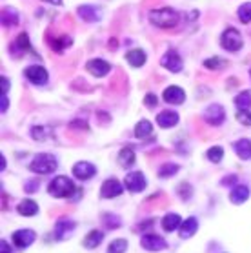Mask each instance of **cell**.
Wrapping results in <instances>:
<instances>
[{
    "label": "cell",
    "mask_w": 251,
    "mask_h": 253,
    "mask_svg": "<svg viewBox=\"0 0 251 253\" xmlns=\"http://www.w3.org/2000/svg\"><path fill=\"white\" fill-rule=\"evenodd\" d=\"M237 17L242 24L251 22V2H244L242 6L237 9Z\"/></svg>",
    "instance_id": "cell-34"
},
{
    "label": "cell",
    "mask_w": 251,
    "mask_h": 253,
    "mask_svg": "<svg viewBox=\"0 0 251 253\" xmlns=\"http://www.w3.org/2000/svg\"><path fill=\"white\" fill-rule=\"evenodd\" d=\"M124 188L126 186L117 180V178H108V180H104L102 188H100V197L102 199H115V197H120L124 193Z\"/></svg>",
    "instance_id": "cell-12"
},
{
    "label": "cell",
    "mask_w": 251,
    "mask_h": 253,
    "mask_svg": "<svg viewBox=\"0 0 251 253\" xmlns=\"http://www.w3.org/2000/svg\"><path fill=\"white\" fill-rule=\"evenodd\" d=\"M206 157H208V161H209V162H215V164H218V162H222V159H224V148H222V146H213V148H209V150H208Z\"/></svg>",
    "instance_id": "cell-33"
},
{
    "label": "cell",
    "mask_w": 251,
    "mask_h": 253,
    "mask_svg": "<svg viewBox=\"0 0 251 253\" xmlns=\"http://www.w3.org/2000/svg\"><path fill=\"white\" fill-rule=\"evenodd\" d=\"M42 2H47V4H51V6H62L64 4L62 0H42Z\"/></svg>",
    "instance_id": "cell-46"
},
{
    "label": "cell",
    "mask_w": 251,
    "mask_h": 253,
    "mask_svg": "<svg viewBox=\"0 0 251 253\" xmlns=\"http://www.w3.org/2000/svg\"><path fill=\"white\" fill-rule=\"evenodd\" d=\"M0 108H2V113H6L7 108H9V98H7V95H2V98H0Z\"/></svg>",
    "instance_id": "cell-44"
},
{
    "label": "cell",
    "mask_w": 251,
    "mask_h": 253,
    "mask_svg": "<svg viewBox=\"0 0 251 253\" xmlns=\"http://www.w3.org/2000/svg\"><path fill=\"white\" fill-rule=\"evenodd\" d=\"M160 224H162V230L167 231V233H171V231L180 228L182 219H180L178 213H167V215H164V219L160 220Z\"/></svg>",
    "instance_id": "cell-25"
},
{
    "label": "cell",
    "mask_w": 251,
    "mask_h": 253,
    "mask_svg": "<svg viewBox=\"0 0 251 253\" xmlns=\"http://www.w3.org/2000/svg\"><path fill=\"white\" fill-rule=\"evenodd\" d=\"M86 71L89 75L97 77V79H102V77L109 75L111 71V64L104 58H91L89 62H86Z\"/></svg>",
    "instance_id": "cell-10"
},
{
    "label": "cell",
    "mask_w": 251,
    "mask_h": 253,
    "mask_svg": "<svg viewBox=\"0 0 251 253\" xmlns=\"http://www.w3.org/2000/svg\"><path fill=\"white\" fill-rule=\"evenodd\" d=\"M178 121H180V115L173 110H164L157 115V124H159L160 127H164V129H169V127L177 126Z\"/></svg>",
    "instance_id": "cell-16"
},
{
    "label": "cell",
    "mask_w": 251,
    "mask_h": 253,
    "mask_svg": "<svg viewBox=\"0 0 251 253\" xmlns=\"http://www.w3.org/2000/svg\"><path fill=\"white\" fill-rule=\"evenodd\" d=\"M177 193H178V197H180L182 201H189V199L193 197V186L188 184V182H182V184H178Z\"/></svg>",
    "instance_id": "cell-38"
},
{
    "label": "cell",
    "mask_w": 251,
    "mask_h": 253,
    "mask_svg": "<svg viewBox=\"0 0 251 253\" xmlns=\"http://www.w3.org/2000/svg\"><path fill=\"white\" fill-rule=\"evenodd\" d=\"M9 53H11L13 57H24L26 53H33V47H31V41H29L28 33H20L15 39V42L11 44V47H9Z\"/></svg>",
    "instance_id": "cell-9"
},
{
    "label": "cell",
    "mask_w": 251,
    "mask_h": 253,
    "mask_svg": "<svg viewBox=\"0 0 251 253\" xmlns=\"http://www.w3.org/2000/svg\"><path fill=\"white\" fill-rule=\"evenodd\" d=\"M160 66L162 68H166L167 71H171V73H180L184 68V62L182 58H180V55H178L177 49H167V51L162 55V58H160Z\"/></svg>",
    "instance_id": "cell-6"
},
{
    "label": "cell",
    "mask_w": 251,
    "mask_h": 253,
    "mask_svg": "<svg viewBox=\"0 0 251 253\" xmlns=\"http://www.w3.org/2000/svg\"><path fill=\"white\" fill-rule=\"evenodd\" d=\"M75 184L73 180L69 177H66V175H58V177H55L47 184V193L51 197H55V199H68V197H71L75 193Z\"/></svg>",
    "instance_id": "cell-3"
},
{
    "label": "cell",
    "mask_w": 251,
    "mask_h": 253,
    "mask_svg": "<svg viewBox=\"0 0 251 253\" xmlns=\"http://www.w3.org/2000/svg\"><path fill=\"white\" fill-rule=\"evenodd\" d=\"M220 46H222V49H226L229 53L240 51L242 46H244V41H242V35H240L239 29L235 28L224 29V33L220 35Z\"/></svg>",
    "instance_id": "cell-4"
},
{
    "label": "cell",
    "mask_w": 251,
    "mask_h": 253,
    "mask_svg": "<svg viewBox=\"0 0 251 253\" xmlns=\"http://www.w3.org/2000/svg\"><path fill=\"white\" fill-rule=\"evenodd\" d=\"M0 89H2V95H7V91H9V86H11V82H9V79L7 77H0Z\"/></svg>",
    "instance_id": "cell-41"
},
{
    "label": "cell",
    "mask_w": 251,
    "mask_h": 253,
    "mask_svg": "<svg viewBox=\"0 0 251 253\" xmlns=\"http://www.w3.org/2000/svg\"><path fill=\"white\" fill-rule=\"evenodd\" d=\"M235 117H237V121H239L242 126H251V111L250 110H239Z\"/></svg>",
    "instance_id": "cell-39"
},
{
    "label": "cell",
    "mask_w": 251,
    "mask_h": 253,
    "mask_svg": "<svg viewBox=\"0 0 251 253\" xmlns=\"http://www.w3.org/2000/svg\"><path fill=\"white\" fill-rule=\"evenodd\" d=\"M226 66H228V60H226V58H220V57H209L204 60V68L213 69V71L224 69Z\"/></svg>",
    "instance_id": "cell-31"
},
{
    "label": "cell",
    "mask_w": 251,
    "mask_h": 253,
    "mask_svg": "<svg viewBox=\"0 0 251 253\" xmlns=\"http://www.w3.org/2000/svg\"><path fill=\"white\" fill-rule=\"evenodd\" d=\"M250 199V188L248 186H235V188H231V191H229V201L233 202V204H237V206H240V204H244L246 201Z\"/></svg>",
    "instance_id": "cell-23"
},
{
    "label": "cell",
    "mask_w": 251,
    "mask_h": 253,
    "mask_svg": "<svg viewBox=\"0 0 251 253\" xmlns=\"http://www.w3.org/2000/svg\"><path fill=\"white\" fill-rule=\"evenodd\" d=\"M235 106L239 110H250L251 108V93L250 91H240L237 97H235Z\"/></svg>",
    "instance_id": "cell-30"
},
{
    "label": "cell",
    "mask_w": 251,
    "mask_h": 253,
    "mask_svg": "<svg viewBox=\"0 0 251 253\" xmlns=\"http://www.w3.org/2000/svg\"><path fill=\"white\" fill-rule=\"evenodd\" d=\"M57 157L51 153H39L33 157V161L29 162V171L37 173V175H51L57 171Z\"/></svg>",
    "instance_id": "cell-2"
},
{
    "label": "cell",
    "mask_w": 251,
    "mask_h": 253,
    "mask_svg": "<svg viewBox=\"0 0 251 253\" xmlns=\"http://www.w3.org/2000/svg\"><path fill=\"white\" fill-rule=\"evenodd\" d=\"M233 151L240 161L251 159V140L250 138H239L237 142H233Z\"/></svg>",
    "instance_id": "cell-24"
},
{
    "label": "cell",
    "mask_w": 251,
    "mask_h": 253,
    "mask_svg": "<svg viewBox=\"0 0 251 253\" xmlns=\"http://www.w3.org/2000/svg\"><path fill=\"white\" fill-rule=\"evenodd\" d=\"M47 44H49V47H51L53 51L57 53H64L68 47L73 46V39L71 37H68V35H60V37H57V39H53L51 35H47Z\"/></svg>",
    "instance_id": "cell-19"
},
{
    "label": "cell",
    "mask_w": 251,
    "mask_h": 253,
    "mask_svg": "<svg viewBox=\"0 0 251 253\" xmlns=\"http://www.w3.org/2000/svg\"><path fill=\"white\" fill-rule=\"evenodd\" d=\"M17 211L20 213L22 217H33V215L39 213V204L35 201H31V199H24L17 206Z\"/></svg>",
    "instance_id": "cell-27"
},
{
    "label": "cell",
    "mask_w": 251,
    "mask_h": 253,
    "mask_svg": "<svg viewBox=\"0 0 251 253\" xmlns=\"http://www.w3.org/2000/svg\"><path fill=\"white\" fill-rule=\"evenodd\" d=\"M202 119L209 126H222L226 121V110L222 104H209L202 113Z\"/></svg>",
    "instance_id": "cell-5"
},
{
    "label": "cell",
    "mask_w": 251,
    "mask_h": 253,
    "mask_svg": "<svg viewBox=\"0 0 251 253\" xmlns=\"http://www.w3.org/2000/svg\"><path fill=\"white\" fill-rule=\"evenodd\" d=\"M178 169H180V168H178L177 164H173V162H164V164L159 168V177L160 178H169V177H173Z\"/></svg>",
    "instance_id": "cell-32"
},
{
    "label": "cell",
    "mask_w": 251,
    "mask_h": 253,
    "mask_svg": "<svg viewBox=\"0 0 251 253\" xmlns=\"http://www.w3.org/2000/svg\"><path fill=\"white\" fill-rule=\"evenodd\" d=\"M144 104H146L148 108H155V106L159 104V98H157V95H153V93H148V95L144 97Z\"/></svg>",
    "instance_id": "cell-40"
},
{
    "label": "cell",
    "mask_w": 251,
    "mask_h": 253,
    "mask_svg": "<svg viewBox=\"0 0 251 253\" xmlns=\"http://www.w3.org/2000/svg\"><path fill=\"white\" fill-rule=\"evenodd\" d=\"M250 77H251V71H250Z\"/></svg>",
    "instance_id": "cell-49"
},
{
    "label": "cell",
    "mask_w": 251,
    "mask_h": 253,
    "mask_svg": "<svg viewBox=\"0 0 251 253\" xmlns=\"http://www.w3.org/2000/svg\"><path fill=\"white\" fill-rule=\"evenodd\" d=\"M127 250V241L126 239H115L108 246V253H126Z\"/></svg>",
    "instance_id": "cell-36"
},
{
    "label": "cell",
    "mask_w": 251,
    "mask_h": 253,
    "mask_svg": "<svg viewBox=\"0 0 251 253\" xmlns=\"http://www.w3.org/2000/svg\"><path fill=\"white\" fill-rule=\"evenodd\" d=\"M104 219V226L108 228V230H115V228H120V217L119 215H115V213H104L102 215Z\"/></svg>",
    "instance_id": "cell-35"
},
{
    "label": "cell",
    "mask_w": 251,
    "mask_h": 253,
    "mask_svg": "<svg viewBox=\"0 0 251 253\" xmlns=\"http://www.w3.org/2000/svg\"><path fill=\"white\" fill-rule=\"evenodd\" d=\"M24 75H26V79H28L31 84H35V86H46L47 79H49L47 69L42 68V66H39V64L28 66V68L24 69Z\"/></svg>",
    "instance_id": "cell-7"
},
{
    "label": "cell",
    "mask_w": 251,
    "mask_h": 253,
    "mask_svg": "<svg viewBox=\"0 0 251 253\" xmlns=\"http://www.w3.org/2000/svg\"><path fill=\"white\" fill-rule=\"evenodd\" d=\"M49 129H47L46 126H33L31 127V138H33V140H46L47 137H49Z\"/></svg>",
    "instance_id": "cell-37"
},
{
    "label": "cell",
    "mask_w": 251,
    "mask_h": 253,
    "mask_svg": "<svg viewBox=\"0 0 251 253\" xmlns=\"http://www.w3.org/2000/svg\"><path fill=\"white\" fill-rule=\"evenodd\" d=\"M24 188H26V191H28V193H35V191H37V188H39V182H37V180H29V182H26V184H24Z\"/></svg>",
    "instance_id": "cell-42"
},
{
    "label": "cell",
    "mask_w": 251,
    "mask_h": 253,
    "mask_svg": "<svg viewBox=\"0 0 251 253\" xmlns=\"http://www.w3.org/2000/svg\"><path fill=\"white\" fill-rule=\"evenodd\" d=\"M97 175V168L91 162L80 161L73 166V177H77L79 180H89Z\"/></svg>",
    "instance_id": "cell-14"
},
{
    "label": "cell",
    "mask_w": 251,
    "mask_h": 253,
    "mask_svg": "<svg viewBox=\"0 0 251 253\" xmlns=\"http://www.w3.org/2000/svg\"><path fill=\"white\" fill-rule=\"evenodd\" d=\"M20 22V13L13 6H6L2 9V26L4 28H17Z\"/></svg>",
    "instance_id": "cell-20"
},
{
    "label": "cell",
    "mask_w": 251,
    "mask_h": 253,
    "mask_svg": "<svg viewBox=\"0 0 251 253\" xmlns=\"http://www.w3.org/2000/svg\"><path fill=\"white\" fill-rule=\"evenodd\" d=\"M69 127H80V129H89L87 122H84V121H73V122H69Z\"/></svg>",
    "instance_id": "cell-43"
},
{
    "label": "cell",
    "mask_w": 251,
    "mask_h": 253,
    "mask_svg": "<svg viewBox=\"0 0 251 253\" xmlns=\"http://www.w3.org/2000/svg\"><path fill=\"white\" fill-rule=\"evenodd\" d=\"M75 228H77V224H75L73 220L69 219L57 220V224H55V239L57 241H66V239H69V235H71V231Z\"/></svg>",
    "instance_id": "cell-18"
},
{
    "label": "cell",
    "mask_w": 251,
    "mask_h": 253,
    "mask_svg": "<svg viewBox=\"0 0 251 253\" xmlns=\"http://www.w3.org/2000/svg\"><path fill=\"white\" fill-rule=\"evenodd\" d=\"M124 186H126V190L131 191V193H140V191H144V188L148 186V180H146L142 171H131L126 175Z\"/></svg>",
    "instance_id": "cell-8"
},
{
    "label": "cell",
    "mask_w": 251,
    "mask_h": 253,
    "mask_svg": "<svg viewBox=\"0 0 251 253\" xmlns=\"http://www.w3.org/2000/svg\"><path fill=\"white\" fill-rule=\"evenodd\" d=\"M197 230H199L197 217H188L186 220H182V224L178 228V233H180V239H191L197 233Z\"/></svg>",
    "instance_id": "cell-22"
},
{
    "label": "cell",
    "mask_w": 251,
    "mask_h": 253,
    "mask_svg": "<svg viewBox=\"0 0 251 253\" xmlns=\"http://www.w3.org/2000/svg\"><path fill=\"white\" fill-rule=\"evenodd\" d=\"M178 20H180V15L173 7H160V9L149 11V22L153 24L155 28L173 29L178 24Z\"/></svg>",
    "instance_id": "cell-1"
},
{
    "label": "cell",
    "mask_w": 251,
    "mask_h": 253,
    "mask_svg": "<svg viewBox=\"0 0 251 253\" xmlns=\"http://www.w3.org/2000/svg\"><path fill=\"white\" fill-rule=\"evenodd\" d=\"M162 98H164L167 104H173V106H180L186 100V93L180 86H167L162 93Z\"/></svg>",
    "instance_id": "cell-15"
},
{
    "label": "cell",
    "mask_w": 251,
    "mask_h": 253,
    "mask_svg": "<svg viewBox=\"0 0 251 253\" xmlns=\"http://www.w3.org/2000/svg\"><path fill=\"white\" fill-rule=\"evenodd\" d=\"M140 246L148 252H162L166 250L167 242L162 239L160 235H155V233H144L142 239H140Z\"/></svg>",
    "instance_id": "cell-13"
},
{
    "label": "cell",
    "mask_w": 251,
    "mask_h": 253,
    "mask_svg": "<svg viewBox=\"0 0 251 253\" xmlns=\"http://www.w3.org/2000/svg\"><path fill=\"white\" fill-rule=\"evenodd\" d=\"M77 13H79V17L82 20H86V22H100L102 20V7L100 6H93V4H84V6H79L77 7Z\"/></svg>",
    "instance_id": "cell-11"
},
{
    "label": "cell",
    "mask_w": 251,
    "mask_h": 253,
    "mask_svg": "<svg viewBox=\"0 0 251 253\" xmlns=\"http://www.w3.org/2000/svg\"><path fill=\"white\" fill-rule=\"evenodd\" d=\"M104 241V233L100 230H91L84 239V246L89 248V250H95V248L100 246V242Z\"/></svg>",
    "instance_id": "cell-28"
},
{
    "label": "cell",
    "mask_w": 251,
    "mask_h": 253,
    "mask_svg": "<svg viewBox=\"0 0 251 253\" xmlns=\"http://www.w3.org/2000/svg\"><path fill=\"white\" fill-rule=\"evenodd\" d=\"M0 253H11V248H9V244L6 241L0 242Z\"/></svg>",
    "instance_id": "cell-45"
},
{
    "label": "cell",
    "mask_w": 251,
    "mask_h": 253,
    "mask_svg": "<svg viewBox=\"0 0 251 253\" xmlns=\"http://www.w3.org/2000/svg\"><path fill=\"white\" fill-rule=\"evenodd\" d=\"M151 133H153V126H151V122L149 121L137 122V126H135V137L137 138H148V137H151Z\"/></svg>",
    "instance_id": "cell-29"
},
{
    "label": "cell",
    "mask_w": 251,
    "mask_h": 253,
    "mask_svg": "<svg viewBox=\"0 0 251 253\" xmlns=\"http://www.w3.org/2000/svg\"><path fill=\"white\" fill-rule=\"evenodd\" d=\"M35 231L33 230H17L15 233H13V244L17 248H20V250H24V248L31 246L35 242Z\"/></svg>",
    "instance_id": "cell-17"
},
{
    "label": "cell",
    "mask_w": 251,
    "mask_h": 253,
    "mask_svg": "<svg viewBox=\"0 0 251 253\" xmlns=\"http://www.w3.org/2000/svg\"><path fill=\"white\" fill-rule=\"evenodd\" d=\"M117 161H119L120 168L127 169V168H131L133 164H135V161H137V155H135L133 148H122V150H120V153H119V157H117Z\"/></svg>",
    "instance_id": "cell-26"
},
{
    "label": "cell",
    "mask_w": 251,
    "mask_h": 253,
    "mask_svg": "<svg viewBox=\"0 0 251 253\" xmlns=\"http://www.w3.org/2000/svg\"><path fill=\"white\" fill-rule=\"evenodd\" d=\"M0 169H2V171L6 169V157H4V155H2V164H0Z\"/></svg>",
    "instance_id": "cell-48"
},
{
    "label": "cell",
    "mask_w": 251,
    "mask_h": 253,
    "mask_svg": "<svg viewBox=\"0 0 251 253\" xmlns=\"http://www.w3.org/2000/svg\"><path fill=\"white\" fill-rule=\"evenodd\" d=\"M126 60L133 68H142L144 64H146V60H148V55H146L144 49L135 47V49H129V51L126 53Z\"/></svg>",
    "instance_id": "cell-21"
},
{
    "label": "cell",
    "mask_w": 251,
    "mask_h": 253,
    "mask_svg": "<svg viewBox=\"0 0 251 253\" xmlns=\"http://www.w3.org/2000/svg\"><path fill=\"white\" fill-rule=\"evenodd\" d=\"M229 182H231V184H235V182H237V177H235V175H231V178H224V180H222V184H229Z\"/></svg>",
    "instance_id": "cell-47"
}]
</instances>
